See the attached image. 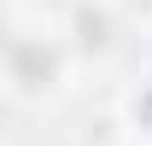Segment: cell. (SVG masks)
Here are the masks:
<instances>
[{
    "label": "cell",
    "mask_w": 152,
    "mask_h": 146,
    "mask_svg": "<svg viewBox=\"0 0 152 146\" xmlns=\"http://www.w3.org/2000/svg\"><path fill=\"white\" fill-rule=\"evenodd\" d=\"M140 117H146V123H152V93H146V105H140Z\"/></svg>",
    "instance_id": "1"
}]
</instances>
